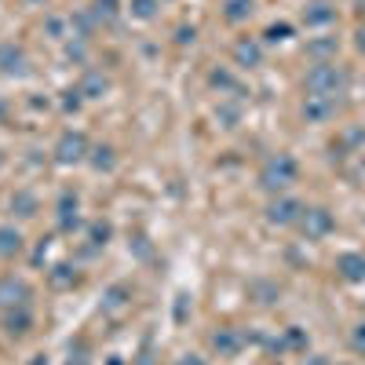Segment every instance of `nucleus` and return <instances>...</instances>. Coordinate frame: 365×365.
<instances>
[{"mask_svg": "<svg viewBox=\"0 0 365 365\" xmlns=\"http://www.w3.org/2000/svg\"><path fill=\"white\" fill-rule=\"evenodd\" d=\"M336 110V99H322V96H307V106H303V117L307 120H325Z\"/></svg>", "mask_w": 365, "mask_h": 365, "instance_id": "1a4fd4ad", "label": "nucleus"}, {"mask_svg": "<svg viewBox=\"0 0 365 365\" xmlns=\"http://www.w3.org/2000/svg\"><path fill=\"white\" fill-rule=\"evenodd\" d=\"M336 267H340V274H344L347 282H365V256L344 252V256L336 259Z\"/></svg>", "mask_w": 365, "mask_h": 365, "instance_id": "6e6552de", "label": "nucleus"}, {"mask_svg": "<svg viewBox=\"0 0 365 365\" xmlns=\"http://www.w3.org/2000/svg\"><path fill=\"white\" fill-rule=\"evenodd\" d=\"M289 34H292V26H285V22H282V26H270V29H267V41L278 44V41H285Z\"/></svg>", "mask_w": 365, "mask_h": 365, "instance_id": "aec40b11", "label": "nucleus"}, {"mask_svg": "<svg viewBox=\"0 0 365 365\" xmlns=\"http://www.w3.org/2000/svg\"><path fill=\"white\" fill-rule=\"evenodd\" d=\"M252 11H256V0H230L227 4V19L230 22H245Z\"/></svg>", "mask_w": 365, "mask_h": 365, "instance_id": "4468645a", "label": "nucleus"}, {"mask_svg": "<svg viewBox=\"0 0 365 365\" xmlns=\"http://www.w3.org/2000/svg\"><path fill=\"white\" fill-rule=\"evenodd\" d=\"M212 84H216V88H230V73H212Z\"/></svg>", "mask_w": 365, "mask_h": 365, "instance_id": "5701e85b", "label": "nucleus"}, {"mask_svg": "<svg viewBox=\"0 0 365 365\" xmlns=\"http://www.w3.org/2000/svg\"><path fill=\"white\" fill-rule=\"evenodd\" d=\"M299 227L307 230V237H322L332 230V216L325 208H303V216H299Z\"/></svg>", "mask_w": 365, "mask_h": 365, "instance_id": "39448f33", "label": "nucleus"}, {"mask_svg": "<svg viewBox=\"0 0 365 365\" xmlns=\"http://www.w3.org/2000/svg\"><path fill=\"white\" fill-rule=\"evenodd\" d=\"M307 365H329V361H325V358H311Z\"/></svg>", "mask_w": 365, "mask_h": 365, "instance_id": "a878e982", "label": "nucleus"}, {"mask_svg": "<svg viewBox=\"0 0 365 365\" xmlns=\"http://www.w3.org/2000/svg\"><path fill=\"white\" fill-rule=\"evenodd\" d=\"M354 347H358V351H365V325H358V329H354Z\"/></svg>", "mask_w": 365, "mask_h": 365, "instance_id": "b1692460", "label": "nucleus"}, {"mask_svg": "<svg viewBox=\"0 0 365 365\" xmlns=\"http://www.w3.org/2000/svg\"><path fill=\"white\" fill-rule=\"evenodd\" d=\"M212 344H216V351H223V354H234L241 347V336H237L234 329H220L216 336H212Z\"/></svg>", "mask_w": 365, "mask_h": 365, "instance_id": "ddd939ff", "label": "nucleus"}, {"mask_svg": "<svg viewBox=\"0 0 365 365\" xmlns=\"http://www.w3.org/2000/svg\"><path fill=\"white\" fill-rule=\"evenodd\" d=\"M26 296H29V289H26L22 282H15V278L0 282V307H22Z\"/></svg>", "mask_w": 365, "mask_h": 365, "instance_id": "423d86ee", "label": "nucleus"}, {"mask_svg": "<svg viewBox=\"0 0 365 365\" xmlns=\"http://www.w3.org/2000/svg\"><path fill=\"white\" fill-rule=\"evenodd\" d=\"M22 249V234L15 227H0V256H15Z\"/></svg>", "mask_w": 365, "mask_h": 365, "instance_id": "f8f14e48", "label": "nucleus"}, {"mask_svg": "<svg viewBox=\"0 0 365 365\" xmlns=\"http://www.w3.org/2000/svg\"><path fill=\"white\" fill-rule=\"evenodd\" d=\"M307 91L311 96H322V99H336L340 91L347 88V73L336 66V63H318L311 73H307Z\"/></svg>", "mask_w": 365, "mask_h": 365, "instance_id": "f257e3e1", "label": "nucleus"}, {"mask_svg": "<svg viewBox=\"0 0 365 365\" xmlns=\"http://www.w3.org/2000/svg\"><path fill=\"white\" fill-rule=\"evenodd\" d=\"M11 208H19V216H34V208H37V201H34V194H15Z\"/></svg>", "mask_w": 365, "mask_h": 365, "instance_id": "f3484780", "label": "nucleus"}, {"mask_svg": "<svg viewBox=\"0 0 365 365\" xmlns=\"http://www.w3.org/2000/svg\"><path fill=\"white\" fill-rule=\"evenodd\" d=\"M55 154H58V161H63V165H77V161H84V154H88V139H84L81 132H66L63 139H58Z\"/></svg>", "mask_w": 365, "mask_h": 365, "instance_id": "20e7f679", "label": "nucleus"}, {"mask_svg": "<svg viewBox=\"0 0 365 365\" xmlns=\"http://www.w3.org/2000/svg\"><path fill=\"white\" fill-rule=\"evenodd\" d=\"M299 216H303V205L296 201V197H278L270 208H267V220L274 223V227H289V223H299Z\"/></svg>", "mask_w": 365, "mask_h": 365, "instance_id": "7ed1b4c3", "label": "nucleus"}, {"mask_svg": "<svg viewBox=\"0 0 365 365\" xmlns=\"http://www.w3.org/2000/svg\"><path fill=\"white\" fill-rule=\"evenodd\" d=\"M4 325H8V332H11V336H22V332L29 329V314H26V311H19V314H8V318H4Z\"/></svg>", "mask_w": 365, "mask_h": 365, "instance_id": "dca6fc26", "label": "nucleus"}, {"mask_svg": "<svg viewBox=\"0 0 365 365\" xmlns=\"http://www.w3.org/2000/svg\"><path fill=\"white\" fill-rule=\"evenodd\" d=\"M234 55H237V63H241V66H259V58H263V48H259L256 41H237Z\"/></svg>", "mask_w": 365, "mask_h": 365, "instance_id": "9d476101", "label": "nucleus"}, {"mask_svg": "<svg viewBox=\"0 0 365 365\" xmlns=\"http://www.w3.org/2000/svg\"><path fill=\"white\" fill-rule=\"evenodd\" d=\"M0 70H4L8 77H22L26 73V55L19 48L4 44V48H0Z\"/></svg>", "mask_w": 365, "mask_h": 365, "instance_id": "0eeeda50", "label": "nucleus"}, {"mask_svg": "<svg viewBox=\"0 0 365 365\" xmlns=\"http://www.w3.org/2000/svg\"><path fill=\"white\" fill-rule=\"evenodd\" d=\"M91 237H96V245H106V237H110V227H106V223L91 227Z\"/></svg>", "mask_w": 365, "mask_h": 365, "instance_id": "412c9836", "label": "nucleus"}, {"mask_svg": "<svg viewBox=\"0 0 365 365\" xmlns=\"http://www.w3.org/2000/svg\"><path fill=\"white\" fill-rule=\"evenodd\" d=\"M329 51H336V44H332V41H318V44H311V55H329Z\"/></svg>", "mask_w": 365, "mask_h": 365, "instance_id": "4be33fe9", "label": "nucleus"}, {"mask_svg": "<svg viewBox=\"0 0 365 365\" xmlns=\"http://www.w3.org/2000/svg\"><path fill=\"white\" fill-rule=\"evenodd\" d=\"M91 154H96V158H91V165H96L99 172L103 168H113V150L110 146H99V150H91Z\"/></svg>", "mask_w": 365, "mask_h": 365, "instance_id": "a211bd4d", "label": "nucleus"}, {"mask_svg": "<svg viewBox=\"0 0 365 365\" xmlns=\"http://www.w3.org/2000/svg\"><path fill=\"white\" fill-rule=\"evenodd\" d=\"M103 88H106V81H103L99 73H88V77H84V84H81V96L99 99V96H103Z\"/></svg>", "mask_w": 365, "mask_h": 365, "instance_id": "2eb2a0df", "label": "nucleus"}, {"mask_svg": "<svg viewBox=\"0 0 365 365\" xmlns=\"http://www.w3.org/2000/svg\"><path fill=\"white\" fill-rule=\"evenodd\" d=\"M361 48H365V34H361Z\"/></svg>", "mask_w": 365, "mask_h": 365, "instance_id": "bb28decb", "label": "nucleus"}, {"mask_svg": "<svg viewBox=\"0 0 365 365\" xmlns=\"http://www.w3.org/2000/svg\"><path fill=\"white\" fill-rule=\"evenodd\" d=\"M154 8H158V0H132V11L139 19H154Z\"/></svg>", "mask_w": 365, "mask_h": 365, "instance_id": "6ab92c4d", "label": "nucleus"}, {"mask_svg": "<svg viewBox=\"0 0 365 365\" xmlns=\"http://www.w3.org/2000/svg\"><path fill=\"white\" fill-rule=\"evenodd\" d=\"M179 365H205V361H201V358H197V354H187V358H182V361H179Z\"/></svg>", "mask_w": 365, "mask_h": 365, "instance_id": "393cba45", "label": "nucleus"}, {"mask_svg": "<svg viewBox=\"0 0 365 365\" xmlns=\"http://www.w3.org/2000/svg\"><path fill=\"white\" fill-rule=\"evenodd\" d=\"M332 19H336V8H329L325 0H318V4H311L307 11H303V22H307V26H325Z\"/></svg>", "mask_w": 365, "mask_h": 365, "instance_id": "9b49d317", "label": "nucleus"}, {"mask_svg": "<svg viewBox=\"0 0 365 365\" xmlns=\"http://www.w3.org/2000/svg\"><path fill=\"white\" fill-rule=\"evenodd\" d=\"M296 161L289 158V154H274L267 165H263V172H259V182H263V190H270V194H282V190H289L292 182H296Z\"/></svg>", "mask_w": 365, "mask_h": 365, "instance_id": "f03ea898", "label": "nucleus"}]
</instances>
